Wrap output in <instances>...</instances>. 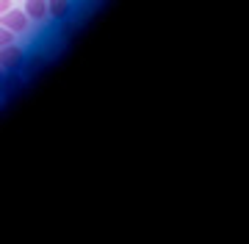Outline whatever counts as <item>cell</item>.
Listing matches in <instances>:
<instances>
[{
    "mask_svg": "<svg viewBox=\"0 0 249 244\" xmlns=\"http://www.w3.org/2000/svg\"><path fill=\"white\" fill-rule=\"evenodd\" d=\"M72 11V3L70 0H47V14L55 19H67Z\"/></svg>",
    "mask_w": 249,
    "mask_h": 244,
    "instance_id": "cell-3",
    "label": "cell"
},
{
    "mask_svg": "<svg viewBox=\"0 0 249 244\" xmlns=\"http://www.w3.org/2000/svg\"><path fill=\"white\" fill-rule=\"evenodd\" d=\"M22 61H25V53H22V47H17L14 42L6 47H0V67L6 70V73H14V70H19L22 67Z\"/></svg>",
    "mask_w": 249,
    "mask_h": 244,
    "instance_id": "cell-1",
    "label": "cell"
},
{
    "mask_svg": "<svg viewBox=\"0 0 249 244\" xmlns=\"http://www.w3.org/2000/svg\"><path fill=\"white\" fill-rule=\"evenodd\" d=\"M28 19H45L47 17V0H25V9Z\"/></svg>",
    "mask_w": 249,
    "mask_h": 244,
    "instance_id": "cell-4",
    "label": "cell"
},
{
    "mask_svg": "<svg viewBox=\"0 0 249 244\" xmlns=\"http://www.w3.org/2000/svg\"><path fill=\"white\" fill-rule=\"evenodd\" d=\"M14 37H17V34H11L9 28H3V25H0V47L11 45V42H14Z\"/></svg>",
    "mask_w": 249,
    "mask_h": 244,
    "instance_id": "cell-6",
    "label": "cell"
},
{
    "mask_svg": "<svg viewBox=\"0 0 249 244\" xmlns=\"http://www.w3.org/2000/svg\"><path fill=\"white\" fill-rule=\"evenodd\" d=\"M0 25L9 28L11 34H25V31H28V14H25V11L9 9V11H3V14H0Z\"/></svg>",
    "mask_w": 249,
    "mask_h": 244,
    "instance_id": "cell-2",
    "label": "cell"
},
{
    "mask_svg": "<svg viewBox=\"0 0 249 244\" xmlns=\"http://www.w3.org/2000/svg\"><path fill=\"white\" fill-rule=\"evenodd\" d=\"M19 86H22V78L19 75H3V81H0V92L3 94H14Z\"/></svg>",
    "mask_w": 249,
    "mask_h": 244,
    "instance_id": "cell-5",
    "label": "cell"
},
{
    "mask_svg": "<svg viewBox=\"0 0 249 244\" xmlns=\"http://www.w3.org/2000/svg\"><path fill=\"white\" fill-rule=\"evenodd\" d=\"M11 9V0H0V14H3V11H9Z\"/></svg>",
    "mask_w": 249,
    "mask_h": 244,
    "instance_id": "cell-7",
    "label": "cell"
},
{
    "mask_svg": "<svg viewBox=\"0 0 249 244\" xmlns=\"http://www.w3.org/2000/svg\"><path fill=\"white\" fill-rule=\"evenodd\" d=\"M3 73H6V70H3V67H0V81H3Z\"/></svg>",
    "mask_w": 249,
    "mask_h": 244,
    "instance_id": "cell-8",
    "label": "cell"
}]
</instances>
